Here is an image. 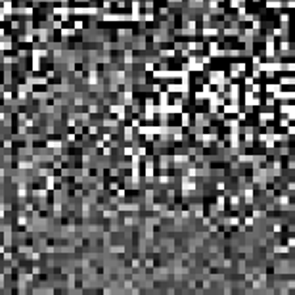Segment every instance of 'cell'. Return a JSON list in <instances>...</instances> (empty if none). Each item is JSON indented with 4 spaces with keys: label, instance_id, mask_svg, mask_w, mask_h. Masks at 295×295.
<instances>
[{
    "label": "cell",
    "instance_id": "1",
    "mask_svg": "<svg viewBox=\"0 0 295 295\" xmlns=\"http://www.w3.org/2000/svg\"><path fill=\"white\" fill-rule=\"evenodd\" d=\"M265 8L270 12H280L284 8V0H265Z\"/></svg>",
    "mask_w": 295,
    "mask_h": 295
},
{
    "label": "cell",
    "instance_id": "2",
    "mask_svg": "<svg viewBox=\"0 0 295 295\" xmlns=\"http://www.w3.org/2000/svg\"><path fill=\"white\" fill-rule=\"evenodd\" d=\"M240 6H247V0H228V8L232 12H236Z\"/></svg>",
    "mask_w": 295,
    "mask_h": 295
},
{
    "label": "cell",
    "instance_id": "3",
    "mask_svg": "<svg viewBox=\"0 0 295 295\" xmlns=\"http://www.w3.org/2000/svg\"><path fill=\"white\" fill-rule=\"evenodd\" d=\"M274 251H276L278 255H288V253H289V245H280V243H276V245H274Z\"/></svg>",
    "mask_w": 295,
    "mask_h": 295
},
{
    "label": "cell",
    "instance_id": "4",
    "mask_svg": "<svg viewBox=\"0 0 295 295\" xmlns=\"http://www.w3.org/2000/svg\"><path fill=\"white\" fill-rule=\"evenodd\" d=\"M272 230H274V234H280V232L284 230V226H282L280 222H274V226H272Z\"/></svg>",
    "mask_w": 295,
    "mask_h": 295
},
{
    "label": "cell",
    "instance_id": "5",
    "mask_svg": "<svg viewBox=\"0 0 295 295\" xmlns=\"http://www.w3.org/2000/svg\"><path fill=\"white\" fill-rule=\"evenodd\" d=\"M288 245H289V247H295V238H289V240H288Z\"/></svg>",
    "mask_w": 295,
    "mask_h": 295
}]
</instances>
